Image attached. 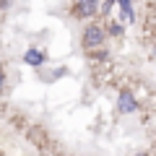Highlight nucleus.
I'll return each mask as SVG.
<instances>
[{"label": "nucleus", "mask_w": 156, "mask_h": 156, "mask_svg": "<svg viewBox=\"0 0 156 156\" xmlns=\"http://www.w3.org/2000/svg\"><path fill=\"white\" fill-rule=\"evenodd\" d=\"M0 86H3V76H0Z\"/></svg>", "instance_id": "7"}, {"label": "nucleus", "mask_w": 156, "mask_h": 156, "mask_svg": "<svg viewBox=\"0 0 156 156\" xmlns=\"http://www.w3.org/2000/svg\"><path fill=\"white\" fill-rule=\"evenodd\" d=\"M117 109L122 112V115H130V112H135V109H138V101L133 99V94L122 91V94H120V101H117Z\"/></svg>", "instance_id": "3"}, {"label": "nucleus", "mask_w": 156, "mask_h": 156, "mask_svg": "<svg viewBox=\"0 0 156 156\" xmlns=\"http://www.w3.org/2000/svg\"><path fill=\"white\" fill-rule=\"evenodd\" d=\"M96 11H99V0H78L76 3L78 18H91V16H96Z\"/></svg>", "instance_id": "2"}, {"label": "nucleus", "mask_w": 156, "mask_h": 156, "mask_svg": "<svg viewBox=\"0 0 156 156\" xmlns=\"http://www.w3.org/2000/svg\"><path fill=\"white\" fill-rule=\"evenodd\" d=\"M120 5H122V18L125 21H133V8H130V0H120Z\"/></svg>", "instance_id": "5"}, {"label": "nucleus", "mask_w": 156, "mask_h": 156, "mask_svg": "<svg viewBox=\"0 0 156 156\" xmlns=\"http://www.w3.org/2000/svg\"><path fill=\"white\" fill-rule=\"evenodd\" d=\"M109 34H112V37H120V34H122V26H117V23H112V26H109Z\"/></svg>", "instance_id": "6"}, {"label": "nucleus", "mask_w": 156, "mask_h": 156, "mask_svg": "<svg viewBox=\"0 0 156 156\" xmlns=\"http://www.w3.org/2000/svg\"><path fill=\"white\" fill-rule=\"evenodd\" d=\"M23 60H26L29 65H42V62H44V52H39V50H29L26 55H23Z\"/></svg>", "instance_id": "4"}, {"label": "nucleus", "mask_w": 156, "mask_h": 156, "mask_svg": "<svg viewBox=\"0 0 156 156\" xmlns=\"http://www.w3.org/2000/svg\"><path fill=\"white\" fill-rule=\"evenodd\" d=\"M101 42H104V31H101L99 26H89L83 31V47L86 50H94V47H99Z\"/></svg>", "instance_id": "1"}]
</instances>
